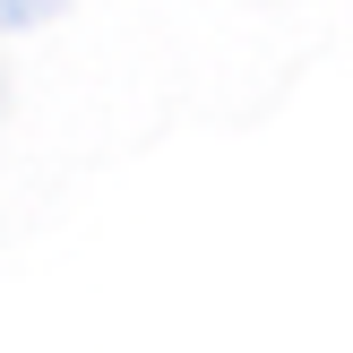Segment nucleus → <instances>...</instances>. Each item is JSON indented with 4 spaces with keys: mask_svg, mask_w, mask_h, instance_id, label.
Returning a JSON list of instances; mask_svg holds the SVG:
<instances>
[{
    "mask_svg": "<svg viewBox=\"0 0 353 353\" xmlns=\"http://www.w3.org/2000/svg\"><path fill=\"white\" fill-rule=\"evenodd\" d=\"M69 0H0V34H26V26H43V17H61Z\"/></svg>",
    "mask_w": 353,
    "mask_h": 353,
    "instance_id": "f257e3e1",
    "label": "nucleus"
},
{
    "mask_svg": "<svg viewBox=\"0 0 353 353\" xmlns=\"http://www.w3.org/2000/svg\"><path fill=\"white\" fill-rule=\"evenodd\" d=\"M0 112H9V69H0Z\"/></svg>",
    "mask_w": 353,
    "mask_h": 353,
    "instance_id": "f03ea898",
    "label": "nucleus"
}]
</instances>
